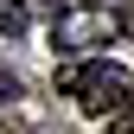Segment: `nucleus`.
Returning <instances> with one entry per match:
<instances>
[{
	"label": "nucleus",
	"mask_w": 134,
	"mask_h": 134,
	"mask_svg": "<svg viewBox=\"0 0 134 134\" xmlns=\"http://www.w3.org/2000/svg\"><path fill=\"white\" fill-rule=\"evenodd\" d=\"M13 96H19V77H13V70H0V102H13Z\"/></svg>",
	"instance_id": "nucleus-4"
},
{
	"label": "nucleus",
	"mask_w": 134,
	"mask_h": 134,
	"mask_svg": "<svg viewBox=\"0 0 134 134\" xmlns=\"http://www.w3.org/2000/svg\"><path fill=\"white\" fill-rule=\"evenodd\" d=\"M121 32H128V38H134V0H128V7H121Z\"/></svg>",
	"instance_id": "nucleus-6"
},
{
	"label": "nucleus",
	"mask_w": 134,
	"mask_h": 134,
	"mask_svg": "<svg viewBox=\"0 0 134 134\" xmlns=\"http://www.w3.org/2000/svg\"><path fill=\"white\" fill-rule=\"evenodd\" d=\"M58 90L77 96L83 115H121V109L134 102V77L121 70V64H109V58H90V64L58 70Z\"/></svg>",
	"instance_id": "nucleus-1"
},
{
	"label": "nucleus",
	"mask_w": 134,
	"mask_h": 134,
	"mask_svg": "<svg viewBox=\"0 0 134 134\" xmlns=\"http://www.w3.org/2000/svg\"><path fill=\"white\" fill-rule=\"evenodd\" d=\"M115 32H121V13H109V7H64L51 19V51L58 58H90Z\"/></svg>",
	"instance_id": "nucleus-2"
},
{
	"label": "nucleus",
	"mask_w": 134,
	"mask_h": 134,
	"mask_svg": "<svg viewBox=\"0 0 134 134\" xmlns=\"http://www.w3.org/2000/svg\"><path fill=\"white\" fill-rule=\"evenodd\" d=\"M0 32H7V38L26 32V7H19V0H0Z\"/></svg>",
	"instance_id": "nucleus-3"
},
{
	"label": "nucleus",
	"mask_w": 134,
	"mask_h": 134,
	"mask_svg": "<svg viewBox=\"0 0 134 134\" xmlns=\"http://www.w3.org/2000/svg\"><path fill=\"white\" fill-rule=\"evenodd\" d=\"M109 121H115V134H134V102H128L121 115H109Z\"/></svg>",
	"instance_id": "nucleus-5"
}]
</instances>
